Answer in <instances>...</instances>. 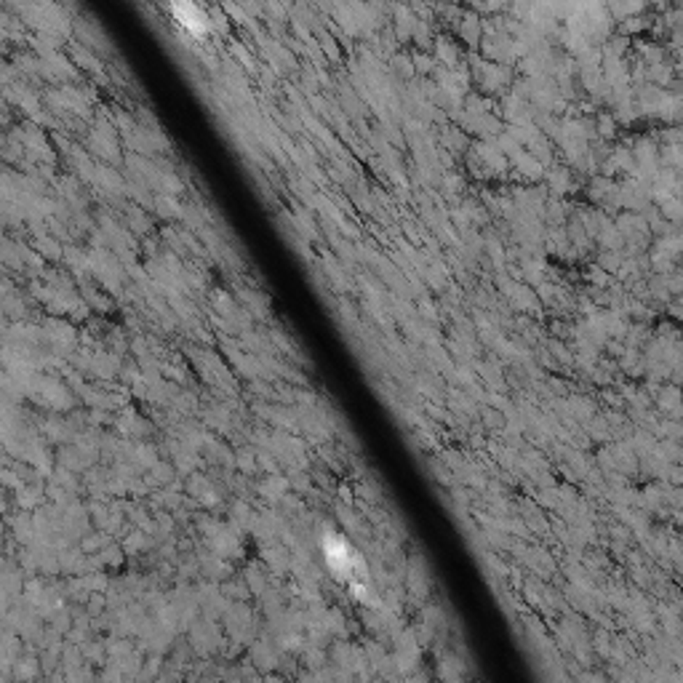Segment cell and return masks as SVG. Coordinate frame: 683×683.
<instances>
[{
	"label": "cell",
	"instance_id": "2",
	"mask_svg": "<svg viewBox=\"0 0 683 683\" xmlns=\"http://www.w3.org/2000/svg\"><path fill=\"white\" fill-rule=\"evenodd\" d=\"M168 11L174 14V19H177L187 32L200 35V32L206 30V14H203L197 6H193V3H174V6H168Z\"/></svg>",
	"mask_w": 683,
	"mask_h": 683
},
{
	"label": "cell",
	"instance_id": "3",
	"mask_svg": "<svg viewBox=\"0 0 683 683\" xmlns=\"http://www.w3.org/2000/svg\"><path fill=\"white\" fill-rule=\"evenodd\" d=\"M659 213L668 219L670 225H683V197H678V195H673V197H668L662 206H659Z\"/></svg>",
	"mask_w": 683,
	"mask_h": 683
},
{
	"label": "cell",
	"instance_id": "1",
	"mask_svg": "<svg viewBox=\"0 0 683 683\" xmlns=\"http://www.w3.org/2000/svg\"><path fill=\"white\" fill-rule=\"evenodd\" d=\"M323 550H326V561H329V566L339 574V579H358L355 577V569H358L361 563H358L355 553L350 550L345 539H339V536H326V539H323Z\"/></svg>",
	"mask_w": 683,
	"mask_h": 683
}]
</instances>
